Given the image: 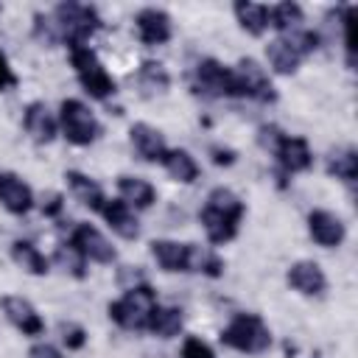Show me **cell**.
I'll list each match as a JSON object with an SVG mask.
<instances>
[{"label": "cell", "instance_id": "obj_1", "mask_svg": "<svg viewBox=\"0 0 358 358\" xmlns=\"http://www.w3.org/2000/svg\"><path fill=\"white\" fill-rule=\"evenodd\" d=\"M243 213H246V204L238 199V193H232L229 187H213L207 193L201 213H199L201 227L207 232V241L215 246L229 243L238 235Z\"/></svg>", "mask_w": 358, "mask_h": 358}, {"label": "cell", "instance_id": "obj_2", "mask_svg": "<svg viewBox=\"0 0 358 358\" xmlns=\"http://www.w3.org/2000/svg\"><path fill=\"white\" fill-rule=\"evenodd\" d=\"M157 291L148 282H137L126 288V294L115 302H109V319L120 324L123 330H148V319L157 308Z\"/></svg>", "mask_w": 358, "mask_h": 358}, {"label": "cell", "instance_id": "obj_3", "mask_svg": "<svg viewBox=\"0 0 358 358\" xmlns=\"http://www.w3.org/2000/svg\"><path fill=\"white\" fill-rule=\"evenodd\" d=\"M221 344L246 355H257L271 347V330L257 313H235L221 330Z\"/></svg>", "mask_w": 358, "mask_h": 358}, {"label": "cell", "instance_id": "obj_4", "mask_svg": "<svg viewBox=\"0 0 358 358\" xmlns=\"http://www.w3.org/2000/svg\"><path fill=\"white\" fill-rule=\"evenodd\" d=\"M53 22L59 28V39L67 42V48L87 45L90 36L101 28V17L95 6L87 3H59L53 8Z\"/></svg>", "mask_w": 358, "mask_h": 358}, {"label": "cell", "instance_id": "obj_5", "mask_svg": "<svg viewBox=\"0 0 358 358\" xmlns=\"http://www.w3.org/2000/svg\"><path fill=\"white\" fill-rule=\"evenodd\" d=\"M59 129L73 145H92L101 134V123L95 112L78 101V98H64L59 106Z\"/></svg>", "mask_w": 358, "mask_h": 358}, {"label": "cell", "instance_id": "obj_6", "mask_svg": "<svg viewBox=\"0 0 358 358\" xmlns=\"http://www.w3.org/2000/svg\"><path fill=\"white\" fill-rule=\"evenodd\" d=\"M70 62H73V70H76L81 87H84L92 98L103 101V98H109V95L115 92V78L106 73V67L101 64L98 53H95L90 45H76V48H70Z\"/></svg>", "mask_w": 358, "mask_h": 358}, {"label": "cell", "instance_id": "obj_7", "mask_svg": "<svg viewBox=\"0 0 358 358\" xmlns=\"http://www.w3.org/2000/svg\"><path fill=\"white\" fill-rule=\"evenodd\" d=\"M193 78H196V90L204 98H241L235 70L221 64L218 59H201L196 64Z\"/></svg>", "mask_w": 358, "mask_h": 358}, {"label": "cell", "instance_id": "obj_8", "mask_svg": "<svg viewBox=\"0 0 358 358\" xmlns=\"http://www.w3.org/2000/svg\"><path fill=\"white\" fill-rule=\"evenodd\" d=\"M235 78H238V90H241V98H252V101H260V103H274L277 101V90L266 73V67L255 59H241L235 67Z\"/></svg>", "mask_w": 358, "mask_h": 358}, {"label": "cell", "instance_id": "obj_9", "mask_svg": "<svg viewBox=\"0 0 358 358\" xmlns=\"http://www.w3.org/2000/svg\"><path fill=\"white\" fill-rule=\"evenodd\" d=\"M70 241H73V243L81 249V255H84L87 260H92V263L109 266V263L117 260V252H115L112 241H109L98 227H92V224H87V221H78V224L73 227Z\"/></svg>", "mask_w": 358, "mask_h": 358}, {"label": "cell", "instance_id": "obj_10", "mask_svg": "<svg viewBox=\"0 0 358 358\" xmlns=\"http://www.w3.org/2000/svg\"><path fill=\"white\" fill-rule=\"evenodd\" d=\"M0 308H3L6 319H8L22 336H42V333H45V319L39 316V310H36L25 296L6 294V296H0Z\"/></svg>", "mask_w": 358, "mask_h": 358}, {"label": "cell", "instance_id": "obj_11", "mask_svg": "<svg viewBox=\"0 0 358 358\" xmlns=\"http://www.w3.org/2000/svg\"><path fill=\"white\" fill-rule=\"evenodd\" d=\"M308 235L313 238V243H319L324 249H336L347 238V224L341 221V215H336L330 210H310L308 213Z\"/></svg>", "mask_w": 358, "mask_h": 358}, {"label": "cell", "instance_id": "obj_12", "mask_svg": "<svg viewBox=\"0 0 358 358\" xmlns=\"http://www.w3.org/2000/svg\"><path fill=\"white\" fill-rule=\"evenodd\" d=\"M134 28H137V36L143 45H165L173 36V22H171L168 11H162L157 6L140 8L134 17Z\"/></svg>", "mask_w": 358, "mask_h": 358}, {"label": "cell", "instance_id": "obj_13", "mask_svg": "<svg viewBox=\"0 0 358 358\" xmlns=\"http://www.w3.org/2000/svg\"><path fill=\"white\" fill-rule=\"evenodd\" d=\"M285 282L302 296H322L327 291V277L316 260H296L285 271Z\"/></svg>", "mask_w": 358, "mask_h": 358}, {"label": "cell", "instance_id": "obj_14", "mask_svg": "<svg viewBox=\"0 0 358 358\" xmlns=\"http://www.w3.org/2000/svg\"><path fill=\"white\" fill-rule=\"evenodd\" d=\"M0 204L11 215H25L34 210V190L31 185L14 173V171H0Z\"/></svg>", "mask_w": 358, "mask_h": 358}, {"label": "cell", "instance_id": "obj_15", "mask_svg": "<svg viewBox=\"0 0 358 358\" xmlns=\"http://www.w3.org/2000/svg\"><path fill=\"white\" fill-rule=\"evenodd\" d=\"M22 126H25V131L31 134V140H34V143H42V145L53 143L56 134H59V117L48 109L45 101H31V103L25 106V112H22Z\"/></svg>", "mask_w": 358, "mask_h": 358}, {"label": "cell", "instance_id": "obj_16", "mask_svg": "<svg viewBox=\"0 0 358 358\" xmlns=\"http://www.w3.org/2000/svg\"><path fill=\"white\" fill-rule=\"evenodd\" d=\"M274 157H277V162H280V168L285 173H302V171H308L313 165V151H310L308 140L296 137V134H285L280 140Z\"/></svg>", "mask_w": 358, "mask_h": 358}, {"label": "cell", "instance_id": "obj_17", "mask_svg": "<svg viewBox=\"0 0 358 358\" xmlns=\"http://www.w3.org/2000/svg\"><path fill=\"white\" fill-rule=\"evenodd\" d=\"M129 140L134 145V151L145 159V162H159L168 151V143H165V134L151 126V123H134L129 129Z\"/></svg>", "mask_w": 358, "mask_h": 358}, {"label": "cell", "instance_id": "obj_18", "mask_svg": "<svg viewBox=\"0 0 358 358\" xmlns=\"http://www.w3.org/2000/svg\"><path fill=\"white\" fill-rule=\"evenodd\" d=\"M101 215L106 218L112 232H117L120 238H126V241L140 238V221H137L134 210L123 199H106L103 207H101Z\"/></svg>", "mask_w": 358, "mask_h": 358}, {"label": "cell", "instance_id": "obj_19", "mask_svg": "<svg viewBox=\"0 0 358 358\" xmlns=\"http://www.w3.org/2000/svg\"><path fill=\"white\" fill-rule=\"evenodd\" d=\"M64 179H67V187H70V193H73V199H76L78 204H84V207L101 213L106 196H103V187H101L95 179H90V176L81 173V171H67Z\"/></svg>", "mask_w": 358, "mask_h": 358}, {"label": "cell", "instance_id": "obj_20", "mask_svg": "<svg viewBox=\"0 0 358 358\" xmlns=\"http://www.w3.org/2000/svg\"><path fill=\"white\" fill-rule=\"evenodd\" d=\"M151 257L168 274L187 271V243H179V241H171V238L151 241Z\"/></svg>", "mask_w": 358, "mask_h": 358}, {"label": "cell", "instance_id": "obj_21", "mask_svg": "<svg viewBox=\"0 0 358 358\" xmlns=\"http://www.w3.org/2000/svg\"><path fill=\"white\" fill-rule=\"evenodd\" d=\"M117 190H120V199L131 210H148L157 201V187L143 176H120Z\"/></svg>", "mask_w": 358, "mask_h": 358}, {"label": "cell", "instance_id": "obj_22", "mask_svg": "<svg viewBox=\"0 0 358 358\" xmlns=\"http://www.w3.org/2000/svg\"><path fill=\"white\" fill-rule=\"evenodd\" d=\"M159 162H162V168L168 171V176H171V179H176V182H182V185L196 182V179H199V173H201V168H199L196 157H193L190 151H185V148H168V151H165V157H162Z\"/></svg>", "mask_w": 358, "mask_h": 358}, {"label": "cell", "instance_id": "obj_23", "mask_svg": "<svg viewBox=\"0 0 358 358\" xmlns=\"http://www.w3.org/2000/svg\"><path fill=\"white\" fill-rule=\"evenodd\" d=\"M266 56H268V64L274 67V73H280V76L296 73V70H299V62H302L299 50L291 45L288 36H274V39L266 45Z\"/></svg>", "mask_w": 358, "mask_h": 358}, {"label": "cell", "instance_id": "obj_24", "mask_svg": "<svg viewBox=\"0 0 358 358\" xmlns=\"http://www.w3.org/2000/svg\"><path fill=\"white\" fill-rule=\"evenodd\" d=\"M187 271L204 274V277H221L224 274V260L210 246L187 243Z\"/></svg>", "mask_w": 358, "mask_h": 358}, {"label": "cell", "instance_id": "obj_25", "mask_svg": "<svg viewBox=\"0 0 358 358\" xmlns=\"http://www.w3.org/2000/svg\"><path fill=\"white\" fill-rule=\"evenodd\" d=\"M182 324H185V316L179 308L173 305H157L151 319H148V333H154L157 338H173L182 333Z\"/></svg>", "mask_w": 358, "mask_h": 358}, {"label": "cell", "instance_id": "obj_26", "mask_svg": "<svg viewBox=\"0 0 358 358\" xmlns=\"http://www.w3.org/2000/svg\"><path fill=\"white\" fill-rule=\"evenodd\" d=\"M235 17L241 22V28L252 36H263L268 28V6L263 3H249V0H238L235 6Z\"/></svg>", "mask_w": 358, "mask_h": 358}, {"label": "cell", "instance_id": "obj_27", "mask_svg": "<svg viewBox=\"0 0 358 358\" xmlns=\"http://www.w3.org/2000/svg\"><path fill=\"white\" fill-rule=\"evenodd\" d=\"M11 257H14V263H17L22 271H28V274H34V277H45V274L50 271L48 257H45L31 241H14V243H11Z\"/></svg>", "mask_w": 358, "mask_h": 358}, {"label": "cell", "instance_id": "obj_28", "mask_svg": "<svg viewBox=\"0 0 358 358\" xmlns=\"http://www.w3.org/2000/svg\"><path fill=\"white\" fill-rule=\"evenodd\" d=\"M53 263H56L64 274H70V277H76V280H84L90 260L81 255V249H78L73 241H62V243H56V249H53Z\"/></svg>", "mask_w": 358, "mask_h": 358}, {"label": "cell", "instance_id": "obj_29", "mask_svg": "<svg viewBox=\"0 0 358 358\" xmlns=\"http://www.w3.org/2000/svg\"><path fill=\"white\" fill-rule=\"evenodd\" d=\"M305 22V11L299 3H277L268 8V25L280 31V36L291 34V31H299Z\"/></svg>", "mask_w": 358, "mask_h": 358}, {"label": "cell", "instance_id": "obj_30", "mask_svg": "<svg viewBox=\"0 0 358 358\" xmlns=\"http://www.w3.org/2000/svg\"><path fill=\"white\" fill-rule=\"evenodd\" d=\"M327 173L336 176V179H341V182H347V185H352L358 179V154H355V148L347 145V148L330 151V157H327Z\"/></svg>", "mask_w": 358, "mask_h": 358}, {"label": "cell", "instance_id": "obj_31", "mask_svg": "<svg viewBox=\"0 0 358 358\" xmlns=\"http://www.w3.org/2000/svg\"><path fill=\"white\" fill-rule=\"evenodd\" d=\"M140 87L145 90V92H151V95H157V92H165L168 87H171V76H168V70L159 64V62H143L140 64Z\"/></svg>", "mask_w": 358, "mask_h": 358}, {"label": "cell", "instance_id": "obj_32", "mask_svg": "<svg viewBox=\"0 0 358 358\" xmlns=\"http://www.w3.org/2000/svg\"><path fill=\"white\" fill-rule=\"evenodd\" d=\"M285 137V131L280 129V126H274V123H263L260 129H257V143L268 151V154H274L277 151V145H280V140Z\"/></svg>", "mask_w": 358, "mask_h": 358}, {"label": "cell", "instance_id": "obj_33", "mask_svg": "<svg viewBox=\"0 0 358 358\" xmlns=\"http://www.w3.org/2000/svg\"><path fill=\"white\" fill-rule=\"evenodd\" d=\"M182 358H215V352H213V347L204 338L187 336L185 344H182Z\"/></svg>", "mask_w": 358, "mask_h": 358}, {"label": "cell", "instance_id": "obj_34", "mask_svg": "<svg viewBox=\"0 0 358 358\" xmlns=\"http://www.w3.org/2000/svg\"><path fill=\"white\" fill-rule=\"evenodd\" d=\"M62 341H64V347L67 350H81L84 347V341H87V333H84V327L81 324H73V322H62Z\"/></svg>", "mask_w": 358, "mask_h": 358}, {"label": "cell", "instance_id": "obj_35", "mask_svg": "<svg viewBox=\"0 0 358 358\" xmlns=\"http://www.w3.org/2000/svg\"><path fill=\"white\" fill-rule=\"evenodd\" d=\"M28 358H64L53 344H48V341H39V344H34L31 350H28Z\"/></svg>", "mask_w": 358, "mask_h": 358}, {"label": "cell", "instance_id": "obj_36", "mask_svg": "<svg viewBox=\"0 0 358 358\" xmlns=\"http://www.w3.org/2000/svg\"><path fill=\"white\" fill-rule=\"evenodd\" d=\"M14 84H17V76H14L11 64H8V59L0 53V90H6V87H14Z\"/></svg>", "mask_w": 358, "mask_h": 358}, {"label": "cell", "instance_id": "obj_37", "mask_svg": "<svg viewBox=\"0 0 358 358\" xmlns=\"http://www.w3.org/2000/svg\"><path fill=\"white\" fill-rule=\"evenodd\" d=\"M42 213H45V215H59V213H62V196H59V193L48 196V201H42Z\"/></svg>", "mask_w": 358, "mask_h": 358}, {"label": "cell", "instance_id": "obj_38", "mask_svg": "<svg viewBox=\"0 0 358 358\" xmlns=\"http://www.w3.org/2000/svg\"><path fill=\"white\" fill-rule=\"evenodd\" d=\"M213 162L215 165H232L235 162V151H229V148H213Z\"/></svg>", "mask_w": 358, "mask_h": 358}]
</instances>
